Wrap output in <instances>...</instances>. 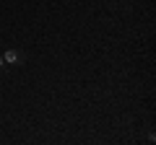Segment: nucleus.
I'll return each mask as SVG.
<instances>
[{"label":"nucleus","mask_w":156,"mask_h":145,"mask_svg":"<svg viewBox=\"0 0 156 145\" xmlns=\"http://www.w3.org/2000/svg\"><path fill=\"white\" fill-rule=\"evenodd\" d=\"M3 60H5V65H16V67L26 65V55H23L21 49H16V47H8V49L3 52Z\"/></svg>","instance_id":"f257e3e1"},{"label":"nucleus","mask_w":156,"mask_h":145,"mask_svg":"<svg viewBox=\"0 0 156 145\" xmlns=\"http://www.w3.org/2000/svg\"><path fill=\"white\" fill-rule=\"evenodd\" d=\"M3 67H8V65H5V60H3V52H0V70H3Z\"/></svg>","instance_id":"f03ea898"}]
</instances>
